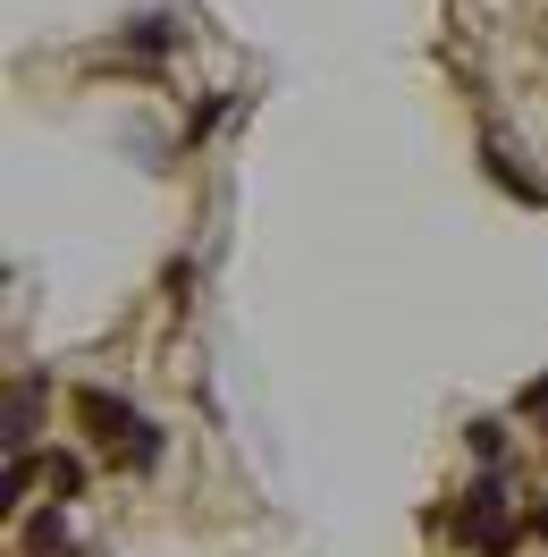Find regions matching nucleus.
I'll return each mask as SVG.
<instances>
[{
	"mask_svg": "<svg viewBox=\"0 0 548 557\" xmlns=\"http://www.w3.org/2000/svg\"><path fill=\"white\" fill-rule=\"evenodd\" d=\"M76 414H85V431H94V448H119V465H136V473L161 465V422H144L127 397H110V388H76Z\"/></svg>",
	"mask_w": 548,
	"mask_h": 557,
	"instance_id": "1",
	"label": "nucleus"
},
{
	"mask_svg": "<svg viewBox=\"0 0 548 557\" xmlns=\"http://www.w3.org/2000/svg\"><path fill=\"white\" fill-rule=\"evenodd\" d=\"M447 532L464 541V549H481V557H507L514 541H523V523H514V498H507V482L498 473H481L456 507H447Z\"/></svg>",
	"mask_w": 548,
	"mask_h": 557,
	"instance_id": "2",
	"label": "nucleus"
},
{
	"mask_svg": "<svg viewBox=\"0 0 548 557\" xmlns=\"http://www.w3.org/2000/svg\"><path fill=\"white\" fill-rule=\"evenodd\" d=\"M42 406H51L42 372H17V381H9V456H26V448H35V431H42Z\"/></svg>",
	"mask_w": 548,
	"mask_h": 557,
	"instance_id": "3",
	"label": "nucleus"
},
{
	"mask_svg": "<svg viewBox=\"0 0 548 557\" xmlns=\"http://www.w3.org/2000/svg\"><path fill=\"white\" fill-rule=\"evenodd\" d=\"M26 557H68V523L35 516V523H26Z\"/></svg>",
	"mask_w": 548,
	"mask_h": 557,
	"instance_id": "4",
	"label": "nucleus"
},
{
	"mask_svg": "<svg viewBox=\"0 0 548 557\" xmlns=\"http://www.w3.org/2000/svg\"><path fill=\"white\" fill-rule=\"evenodd\" d=\"M42 482L60 490V498H76V490H85V465H76V456H42Z\"/></svg>",
	"mask_w": 548,
	"mask_h": 557,
	"instance_id": "5",
	"label": "nucleus"
},
{
	"mask_svg": "<svg viewBox=\"0 0 548 557\" xmlns=\"http://www.w3.org/2000/svg\"><path fill=\"white\" fill-rule=\"evenodd\" d=\"M514 414H523V422H540V431H548V372H540L532 388H523V397H514Z\"/></svg>",
	"mask_w": 548,
	"mask_h": 557,
	"instance_id": "6",
	"label": "nucleus"
},
{
	"mask_svg": "<svg viewBox=\"0 0 548 557\" xmlns=\"http://www.w3.org/2000/svg\"><path fill=\"white\" fill-rule=\"evenodd\" d=\"M473 456H481V465H498V456H507V431H498V422H473Z\"/></svg>",
	"mask_w": 548,
	"mask_h": 557,
	"instance_id": "7",
	"label": "nucleus"
},
{
	"mask_svg": "<svg viewBox=\"0 0 548 557\" xmlns=\"http://www.w3.org/2000/svg\"><path fill=\"white\" fill-rule=\"evenodd\" d=\"M161 42H170V17H144L136 35H127V51H161Z\"/></svg>",
	"mask_w": 548,
	"mask_h": 557,
	"instance_id": "8",
	"label": "nucleus"
},
{
	"mask_svg": "<svg viewBox=\"0 0 548 557\" xmlns=\"http://www.w3.org/2000/svg\"><path fill=\"white\" fill-rule=\"evenodd\" d=\"M532 532H540V541H548V498H540V516H532Z\"/></svg>",
	"mask_w": 548,
	"mask_h": 557,
	"instance_id": "9",
	"label": "nucleus"
}]
</instances>
